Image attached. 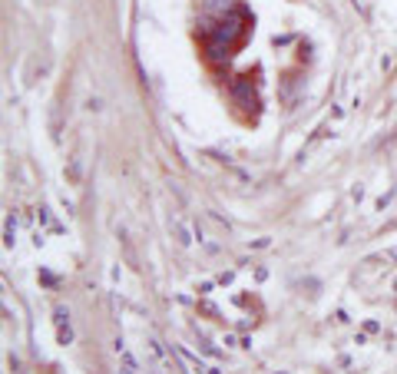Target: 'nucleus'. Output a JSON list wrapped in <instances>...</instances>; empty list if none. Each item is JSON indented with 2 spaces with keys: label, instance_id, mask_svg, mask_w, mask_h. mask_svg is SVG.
Returning <instances> with one entry per match:
<instances>
[{
  "label": "nucleus",
  "instance_id": "nucleus-1",
  "mask_svg": "<svg viewBox=\"0 0 397 374\" xmlns=\"http://www.w3.org/2000/svg\"><path fill=\"white\" fill-rule=\"evenodd\" d=\"M232 96H235L242 106H255V93H252V83H248L245 76H239V80L232 83Z\"/></svg>",
  "mask_w": 397,
  "mask_h": 374
}]
</instances>
